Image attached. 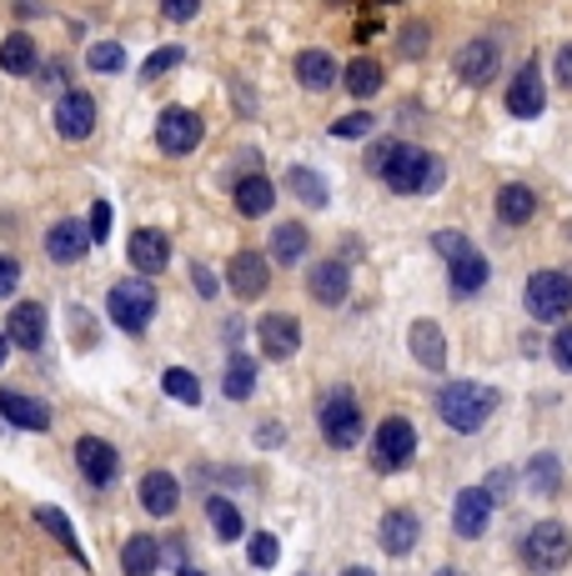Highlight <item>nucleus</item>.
<instances>
[{
	"label": "nucleus",
	"instance_id": "5",
	"mask_svg": "<svg viewBox=\"0 0 572 576\" xmlns=\"http://www.w3.org/2000/svg\"><path fill=\"white\" fill-rule=\"evenodd\" d=\"M106 311L121 331H146L156 316V291L141 281V276H136V281H116L106 296Z\"/></svg>",
	"mask_w": 572,
	"mask_h": 576
},
{
	"label": "nucleus",
	"instance_id": "34",
	"mask_svg": "<svg viewBox=\"0 0 572 576\" xmlns=\"http://www.w3.org/2000/svg\"><path fill=\"white\" fill-rule=\"evenodd\" d=\"M206 517H211V527H216V537H221V541L241 537V511H237L231 496H206Z\"/></svg>",
	"mask_w": 572,
	"mask_h": 576
},
{
	"label": "nucleus",
	"instance_id": "16",
	"mask_svg": "<svg viewBox=\"0 0 572 576\" xmlns=\"http://www.w3.org/2000/svg\"><path fill=\"white\" fill-rule=\"evenodd\" d=\"M5 342L21 346V352H41V342H46V307H36V301H21V307H11Z\"/></svg>",
	"mask_w": 572,
	"mask_h": 576
},
{
	"label": "nucleus",
	"instance_id": "27",
	"mask_svg": "<svg viewBox=\"0 0 572 576\" xmlns=\"http://www.w3.org/2000/svg\"><path fill=\"white\" fill-rule=\"evenodd\" d=\"M297 81L307 85V91H327V85L336 81V56L332 50H301L297 56Z\"/></svg>",
	"mask_w": 572,
	"mask_h": 576
},
{
	"label": "nucleus",
	"instance_id": "35",
	"mask_svg": "<svg viewBox=\"0 0 572 576\" xmlns=\"http://www.w3.org/2000/svg\"><path fill=\"white\" fill-rule=\"evenodd\" d=\"M346 91L362 95V101H367V95H377L381 91V66H377V60H371V56L352 60V66H346Z\"/></svg>",
	"mask_w": 572,
	"mask_h": 576
},
{
	"label": "nucleus",
	"instance_id": "38",
	"mask_svg": "<svg viewBox=\"0 0 572 576\" xmlns=\"http://www.w3.org/2000/svg\"><path fill=\"white\" fill-rule=\"evenodd\" d=\"M85 66H91V71H101V76H116L121 66H126V50H121L116 41H101V46H91Z\"/></svg>",
	"mask_w": 572,
	"mask_h": 576
},
{
	"label": "nucleus",
	"instance_id": "11",
	"mask_svg": "<svg viewBox=\"0 0 572 576\" xmlns=\"http://www.w3.org/2000/svg\"><path fill=\"white\" fill-rule=\"evenodd\" d=\"M76 466H81V476L91 486H111L116 482V471H121V457L111 441H101V436H81L76 441Z\"/></svg>",
	"mask_w": 572,
	"mask_h": 576
},
{
	"label": "nucleus",
	"instance_id": "8",
	"mask_svg": "<svg viewBox=\"0 0 572 576\" xmlns=\"http://www.w3.org/2000/svg\"><path fill=\"white\" fill-rule=\"evenodd\" d=\"M202 136H206L202 116L186 111V106H167L161 120H156V146H161L167 155H191L196 146H202Z\"/></svg>",
	"mask_w": 572,
	"mask_h": 576
},
{
	"label": "nucleus",
	"instance_id": "52",
	"mask_svg": "<svg viewBox=\"0 0 572 576\" xmlns=\"http://www.w3.org/2000/svg\"><path fill=\"white\" fill-rule=\"evenodd\" d=\"M5 356H11V342H5V331H0V366H5Z\"/></svg>",
	"mask_w": 572,
	"mask_h": 576
},
{
	"label": "nucleus",
	"instance_id": "30",
	"mask_svg": "<svg viewBox=\"0 0 572 576\" xmlns=\"http://www.w3.org/2000/svg\"><path fill=\"white\" fill-rule=\"evenodd\" d=\"M497 216H502L507 226H527V221H533V216H537L533 186H517V181H513V186H502V191H497Z\"/></svg>",
	"mask_w": 572,
	"mask_h": 576
},
{
	"label": "nucleus",
	"instance_id": "1",
	"mask_svg": "<svg viewBox=\"0 0 572 576\" xmlns=\"http://www.w3.org/2000/svg\"><path fill=\"white\" fill-rule=\"evenodd\" d=\"M367 165L397 191V196H432V191L442 186V161L432 151H422V146L381 141Z\"/></svg>",
	"mask_w": 572,
	"mask_h": 576
},
{
	"label": "nucleus",
	"instance_id": "18",
	"mask_svg": "<svg viewBox=\"0 0 572 576\" xmlns=\"http://www.w3.org/2000/svg\"><path fill=\"white\" fill-rule=\"evenodd\" d=\"M346 291H352L346 261H317V266H311V296H317L322 307H342Z\"/></svg>",
	"mask_w": 572,
	"mask_h": 576
},
{
	"label": "nucleus",
	"instance_id": "9",
	"mask_svg": "<svg viewBox=\"0 0 572 576\" xmlns=\"http://www.w3.org/2000/svg\"><path fill=\"white\" fill-rule=\"evenodd\" d=\"M227 286L237 291V301H256L272 286V266H266L262 251H237L227 266Z\"/></svg>",
	"mask_w": 572,
	"mask_h": 576
},
{
	"label": "nucleus",
	"instance_id": "10",
	"mask_svg": "<svg viewBox=\"0 0 572 576\" xmlns=\"http://www.w3.org/2000/svg\"><path fill=\"white\" fill-rule=\"evenodd\" d=\"M542 106H548V91H542V66H537V60H527L523 71L513 76V85H507V111H513L517 120H537V116H542Z\"/></svg>",
	"mask_w": 572,
	"mask_h": 576
},
{
	"label": "nucleus",
	"instance_id": "41",
	"mask_svg": "<svg viewBox=\"0 0 572 576\" xmlns=\"http://www.w3.org/2000/svg\"><path fill=\"white\" fill-rule=\"evenodd\" d=\"M276 556H282L276 537H272V531H256V537H251V546H247V562L251 566H276Z\"/></svg>",
	"mask_w": 572,
	"mask_h": 576
},
{
	"label": "nucleus",
	"instance_id": "36",
	"mask_svg": "<svg viewBox=\"0 0 572 576\" xmlns=\"http://www.w3.org/2000/svg\"><path fill=\"white\" fill-rule=\"evenodd\" d=\"M221 387H227L231 401H247L251 391H256V361H251V356H231V361H227V381H221Z\"/></svg>",
	"mask_w": 572,
	"mask_h": 576
},
{
	"label": "nucleus",
	"instance_id": "43",
	"mask_svg": "<svg viewBox=\"0 0 572 576\" xmlns=\"http://www.w3.org/2000/svg\"><path fill=\"white\" fill-rule=\"evenodd\" d=\"M85 235H91V241H106L111 235V206L106 200H95L91 206V226H85Z\"/></svg>",
	"mask_w": 572,
	"mask_h": 576
},
{
	"label": "nucleus",
	"instance_id": "13",
	"mask_svg": "<svg viewBox=\"0 0 572 576\" xmlns=\"http://www.w3.org/2000/svg\"><path fill=\"white\" fill-rule=\"evenodd\" d=\"M492 521V496L482 492V486H467V492H457V506H453V531L462 541H477L482 531H488Z\"/></svg>",
	"mask_w": 572,
	"mask_h": 576
},
{
	"label": "nucleus",
	"instance_id": "2",
	"mask_svg": "<svg viewBox=\"0 0 572 576\" xmlns=\"http://www.w3.org/2000/svg\"><path fill=\"white\" fill-rule=\"evenodd\" d=\"M497 406H502V391L497 387H477V381H453V387H442V396H437L442 422L453 426V431H462V436L482 431V426L497 416Z\"/></svg>",
	"mask_w": 572,
	"mask_h": 576
},
{
	"label": "nucleus",
	"instance_id": "14",
	"mask_svg": "<svg viewBox=\"0 0 572 576\" xmlns=\"http://www.w3.org/2000/svg\"><path fill=\"white\" fill-rule=\"evenodd\" d=\"M56 130L66 141H85L95 130V101L85 91H66L56 101Z\"/></svg>",
	"mask_w": 572,
	"mask_h": 576
},
{
	"label": "nucleus",
	"instance_id": "37",
	"mask_svg": "<svg viewBox=\"0 0 572 576\" xmlns=\"http://www.w3.org/2000/svg\"><path fill=\"white\" fill-rule=\"evenodd\" d=\"M161 387H167V396L181 401V406H202V381L191 377L186 366H171L167 377H161Z\"/></svg>",
	"mask_w": 572,
	"mask_h": 576
},
{
	"label": "nucleus",
	"instance_id": "51",
	"mask_svg": "<svg viewBox=\"0 0 572 576\" xmlns=\"http://www.w3.org/2000/svg\"><path fill=\"white\" fill-rule=\"evenodd\" d=\"M256 441H262V447H276V441H282V426H266V431H256Z\"/></svg>",
	"mask_w": 572,
	"mask_h": 576
},
{
	"label": "nucleus",
	"instance_id": "21",
	"mask_svg": "<svg viewBox=\"0 0 572 576\" xmlns=\"http://www.w3.org/2000/svg\"><path fill=\"white\" fill-rule=\"evenodd\" d=\"M407 346H412V356H417L427 371H442V366H447V336H442L437 321H412Z\"/></svg>",
	"mask_w": 572,
	"mask_h": 576
},
{
	"label": "nucleus",
	"instance_id": "17",
	"mask_svg": "<svg viewBox=\"0 0 572 576\" xmlns=\"http://www.w3.org/2000/svg\"><path fill=\"white\" fill-rule=\"evenodd\" d=\"M131 266L141 270V276H161L167 270V261H171V241L161 231H151V226H141V231L131 235Z\"/></svg>",
	"mask_w": 572,
	"mask_h": 576
},
{
	"label": "nucleus",
	"instance_id": "40",
	"mask_svg": "<svg viewBox=\"0 0 572 576\" xmlns=\"http://www.w3.org/2000/svg\"><path fill=\"white\" fill-rule=\"evenodd\" d=\"M181 60H186V50H181V46H161V50H156V56H151V60H146V66H141V81H156V76L176 71Z\"/></svg>",
	"mask_w": 572,
	"mask_h": 576
},
{
	"label": "nucleus",
	"instance_id": "29",
	"mask_svg": "<svg viewBox=\"0 0 572 576\" xmlns=\"http://www.w3.org/2000/svg\"><path fill=\"white\" fill-rule=\"evenodd\" d=\"M161 566V541L156 537H131L121 546V572L126 576H151Z\"/></svg>",
	"mask_w": 572,
	"mask_h": 576
},
{
	"label": "nucleus",
	"instance_id": "45",
	"mask_svg": "<svg viewBox=\"0 0 572 576\" xmlns=\"http://www.w3.org/2000/svg\"><path fill=\"white\" fill-rule=\"evenodd\" d=\"M21 286V261L15 256H0V296H11Z\"/></svg>",
	"mask_w": 572,
	"mask_h": 576
},
{
	"label": "nucleus",
	"instance_id": "12",
	"mask_svg": "<svg viewBox=\"0 0 572 576\" xmlns=\"http://www.w3.org/2000/svg\"><path fill=\"white\" fill-rule=\"evenodd\" d=\"M497 66H502L497 41H488V36L467 41V46L457 50V81L462 85H488L492 76H497Z\"/></svg>",
	"mask_w": 572,
	"mask_h": 576
},
{
	"label": "nucleus",
	"instance_id": "26",
	"mask_svg": "<svg viewBox=\"0 0 572 576\" xmlns=\"http://www.w3.org/2000/svg\"><path fill=\"white\" fill-rule=\"evenodd\" d=\"M307 246H311V235H307V226L301 221H286V226H276L272 231V261L276 266H301Z\"/></svg>",
	"mask_w": 572,
	"mask_h": 576
},
{
	"label": "nucleus",
	"instance_id": "33",
	"mask_svg": "<svg viewBox=\"0 0 572 576\" xmlns=\"http://www.w3.org/2000/svg\"><path fill=\"white\" fill-rule=\"evenodd\" d=\"M36 521L50 531V537L60 541V546H66V552L76 556V562L85 566V552H81V541H76V531H71V517H66V511H56V506H36Z\"/></svg>",
	"mask_w": 572,
	"mask_h": 576
},
{
	"label": "nucleus",
	"instance_id": "42",
	"mask_svg": "<svg viewBox=\"0 0 572 576\" xmlns=\"http://www.w3.org/2000/svg\"><path fill=\"white\" fill-rule=\"evenodd\" d=\"M513 482H517L513 471L497 466V471L488 476V486H482V492H488V496H492V506H497V502H507V496H513Z\"/></svg>",
	"mask_w": 572,
	"mask_h": 576
},
{
	"label": "nucleus",
	"instance_id": "44",
	"mask_svg": "<svg viewBox=\"0 0 572 576\" xmlns=\"http://www.w3.org/2000/svg\"><path fill=\"white\" fill-rule=\"evenodd\" d=\"M202 11V0H161V15H167V21H191V15Z\"/></svg>",
	"mask_w": 572,
	"mask_h": 576
},
{
	"label": "nucleus",
	"instance_id": "46",
	"mask_svg": "<svg viewBox=\"0 0 572 576\" xmlns=\"http://www.w3.org/2000/svg\"><path fill=\"white\" fill-rule=\"evenodd\" d=\"M552 356H558L562 371H572V326H562L558 336H552Z\"/></svg>",
	"mask_w": 572,
	"mask_h": 576
},
{
	"label": "nucleus",
	"instance_id": "20",
	"mask_svg": "<svg viewBox=\"0 0 572 576\" xmlns=\"http://www.w3.org/2000/svg\"><path fill=\"white\" fill-rule=\"evenodd\" d=\"M422 537V521L412 517V511H387L377 527V541H381V552H392V556H407L412 546H417Z\"/></svg>",
	"mask_w": 572,
	"mask_h": 576
},
{
	"label": "nucleus",
	"instance_id": "39",
	"mask_svg": "<svg viewBox=\"0 0 572 576\" xmlns=\"http://www.w3.org/2000/svg\"><path fill=\"white\" fill-rule=\"evenodd\" d=\"M371 126H377V120H371V111H352V116L332 120V136H336V141H362Z\"/></svg>",
	"mask_w": 572,
	"mask_h": 576
},
{
	"label": "nucleus",
	"instance_id": "48",
	"mask_svg": "<svg viewBox=\"0 0 572 576\" xmlns=\"http://www.w3.org/2000/svg\"><path fill=\"white\" fill-rule=\"evenodd\" d=\"M432 246L447 251V256H457V251H462L467 241H462V235H453V231H437V235H432Z\"/></svg>",
	"mask_w": 572,
	"mask_h": 576
},
{
	"label": "nucleus",
	"instance_id": "19",
	"mask_svg": "<svg viewBox=\"0 0 572 576\" xmlns=\"http://www.w3.org/2000/svg\"><path fill=\"white\" fill-rule=\"evenodd\" d=\"M0 416L21 431H46L50 426V406L36 396H21V391H0Z\"/></svg>",
	"mask_w": 572,
	"mask_h": 576
},
{
	"label": "nucleus",
	"instance_id": "7",
	"mask_svg": "<svg viewBox=\"0 0 572 576\" xmlns=\"http://www.w3.org/2000/svg\"><path fill=\"white\" fill-rule=\"evenodd\" d=\"M527 311L537 321H562L572 311V281L562 270H533L527 276Z\"/></svg>",
	"mask_w": 572,
	"mask_h": 576
},
{
	"label": "nucleus",
	"instance_id": "6",
	"mask_svg": "<svg viewBox=\"0 0 572 576\" xmlns=\"http://www.w3.org/2000/svg\"><path fill=\"white\" fill-rule=\"evenodd\" d=\"M412 457H417V431H412V422H402V416L381 422L377 441H371V466H377L381 476H392V471H402Z\"/></svg>",
	"mask_w": 572,
	"mask_h": 576
},
{
	"label": "nucleus",
	"instance_id": "25",
	"mask_svg": "<svg viewBox=\"0 0 572 576\" xmlns=\"http://www.w3.org/2000/svg\"><path fill=\"white\" fill-rule=\"evenodd\" d=\"M276 206V186H272V176H262V171H251V176H241L237 181V211L241 216H266Z\"/></svg>",
	"mask_w": 572,
	"mask_h": 576
},
{
	"label": "nucleus",
	"instance_id": "28",
	"mask_svg": "<svg viewBox=\"0 0 572 576\" xmlns=\"http://www.w3.org/2000/svg\"><path fill=\"white\" fill-rule=\"evenodd\" d=\"M36 41L25 36V31H15V36H5L0 41V71L5 76H31L36 71Z\"/></svg>",
	"mask_w": 572,
	"mask_h": 576
},
{
	"label": "nucleus",
	"instance_id": "47",
	"mask_svg": "<svg viewBox=\"0 0 572 576\" xmlns=\"http://www.w3.org/2000/svg\"><path fill=\"white\" fill-rule=\"evenodd\" d=\"M191 281H196V291H202L206 301H211V296H216V276H211V270H206V266H191Z\"/></svg>",
	"mask_w": 572,
	"mask_h": 576
},
{
	"label": "nucleus",
	"instance_id": "22",
	"mask_svg": "<svg viewBox=\"0 0 572 576\" xmlns=\"http://www.w3.org/2000/svg\"><path fill=\"white\" fill-rule=\"evenodd\" d=\"M85 246H91V235H85L81 221H56L46 231V251H50V261H60V266H76V261L85 256Z\"/></svg>",
	"mask_w": 572,
	"mask_h": 576
},
{
	"label": "nucleus",
	"instance_id": "4",
	"mask_svg": "<svg viewBox=\"0 0 572 576\" xmlns=\"http://www.w3.org/2000/svg\"><path fill=\"white\" fill-rule=\"evenodd\" d=\"M322 436H327V447L332 451H352L362 441V406L352 391H332V396L322 401Z\"/></svg>",
	"mask_w": 572,
	"mask_h": 576
},
{
	"label": "nucleus",
	"instance_id": "50",
	"mask_svg": "<svg viewBox=\"0 0 572 576\" xmlns=\"http://www.w3.org/2000/svg\"><path fill=\"white\" fill-rule=\"evenodd\" d=\"M417 46H427V31H422V25H412V31H407V56H412Z\"/></svg>",
	"mask_w": 572,
	"mask_h": 576
},
{
	"label": "nucleus",
	"instance_id": "49",
	"mask_svg": "<svg viewBox=\"0 0 572 576\" xmlns=\"http://www.w3.org/2000/svg\"><path fill=\"white\" fill-rule=\"evenodd\" d=\"M558 81L568 85V91H572V41H568V46L558 50Z\"/></svg>",
	"mask_w": 572,
	"mask_h": 576
},
{
	"label": "nucleus",
	"instance_id": "24",
	"mask_svg": "<svg viewBox=\"0 0 572 576\" xmlns=\"http://www.w3.org/2000/svg\"><path fill=\"white\" fill-rule=\"evenodd\" d=\"M447 276H453V291L457 296H472L488 286V256H477L472 246H462L457 256H447Z\"/></svg>",
	"mask_w": 572,
	"mask_h": 576
},
{
	"label": "nucleus",
	"instance_id": "15",
	"mask_svg": "<svg viewBox=\"0 0 572 576\" xmlns=\"http://www.w3.org/2000/svg\"><path fill=\"white\" fill-rule=\"evenodd\" d=\"M256 336H262V356H272V361H291V356L301 352V326L291 316H282V311L262 316Z\"/></svg>",
	"mask_w": 572,
	"mask_h": 576
},
{
	"label": "nucleus",
	"instance_id": "23",
	"mask_svg": "<svg viewBox=\"0 0 572 576\" xmlns=\"http://www.w3.org/2000/svg\"><path fill=\"white\" fill-rule=\"evenodd\" d=\"M141 506L151 511V517H171L181 506V486L171 471H146L141 476Z\"/></svg>",
	"mask_w": 572,
	"mask_h": 576
},
{
	"label": "nucleus",
	"instance_id": "31",
	"mask_svg": "<svg viewBox=\"0 0 572 576\" xmlns=\"http://www.w3.org/2000/svg\"><path fill=\"white\" fill-rule=\"evenodd\" d=\"M286 191H291L301 206H311V211H322V206H327V181L317 176V171H307V165L286 171Z\"/></svg>",
	"mask_w": 572,
	"mask_h": 576
},
{
	"label": "nucleus",
	"instance_id": "32",
	"mask_svg": "<svg viewBox=\"0 0 572 576\" xmlns=\"http://www.w3.org/2000/svg\"><path fill=\"white\" fill-rule=\"evenodd\" d=\"M527 486H533L537 496H558L562 492V466L552 451H537L533 466H527Z\"/></svg>",
	"mask_w": 572,
	"mask_h": 576
},
{
	"label": "nucleus",
	"instance_id": "3",
	"mask_svg": "<svg viewBox=\"0 0 572 576\" xmlns=\"http://www.w3.org/2000/svg\"><path fill=\"white\" fill-rule=\"evenodd\" d=\"M523 562L533 572H562L572 562V537L562 521H537L533 531L523 537Z\"/></svg>",
	"mask_w": 572,
	"mask_h": 576
}]
</instances>
